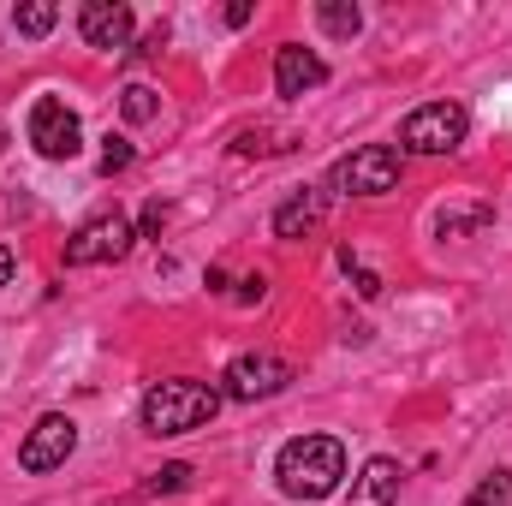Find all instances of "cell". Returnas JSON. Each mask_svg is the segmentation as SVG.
I'll return each mask as SVG.
<instances>
[{"mask_svg":"<svg viewBox=\"0 0 512 506\" xmlns=\"http://www.w3.org/2000/svg\"><path fill=\"white\" fill-rule=\"evenodd\" d=\"M137 245V227H131L120 209H102L90 215L72 239H66V268H96V262H120Z\"/></svg>","mask_w":512,"mask_h":506,"instance_id":"obj_3","label":"cell"},{"mask_svg":"<svg viewBox=\"0 0 512 506\" xmlns=\"http://www.w3.org/2000/svg\"><path fill=\"white\" fill-rule=\"evenodd\" d=\"M399 477H405V471H399L393 459H370V465L358 471L346 506H399Z\"/></svg>","mask_w":512,"mask_h":506,"instance_id":"obj_11","label":"cell"},{"mask_svg":"<svg viewBox=\"0 0 512 506\" xmlns=\"http://www.w3.org/2000/svg\"><path fill=\"white\" fill-rule=\"evenodd\" d=\"M465 131H471V114L459 108V102H423L405 131H399V143L411 149V155H453L459 143H465Z\"/></svg>","mask_w":512,"mask_h":506,"instance_id":"obj_4","label":"cell"},{"mask_svg":"<svg viewBox=\"0 0 512 506\" xmlns=\"http://www.w3.org/2000/svg\"><path fill=\"white\" fill-rule=\"evenodd\" d=\"M179 489H191V465H161V471L143 483V495H179Z\"/></svg>","mask_w":512,"mask_h":506,"instance_id":"obj_16","label":"cell"},{"mask_svg":"<svg viewBox=\"0 0 512 506\" xmlns=\"http://www.w3.org/2000/svg\"><path fill=\"white\" fill-rule=\"evenodd\" d=\"M221 411V387H209V381H155L149 393H143V429L149 435H191V429H203L209 417Z\"/></svg>","mask_w":512,"mask_h":506,"instance_id":"obj_2","label":"cell"},{"mask_svg":"<svg viewBox=\"0 0 512 506\" xmlns=\"http://www.w3.org/2000/svg\"><path fill=\"white\" fill-rule=\"evenodd\" d=\"M346 477V447L334 435H298L274 453V483L292 501H328Z\"/></svg>","mask_w":512,"mask_h":506,"instance_id":"obj_1","label":"cell"},{"mask_svg":"<svg viewBox=\"0 0 512 506\" xmlns=\"http://www.w3.org/2000/svg\"><path fill=\"white\" fill-rule=\"evenodd\" d=\"M72 447H78V423L60 417V411H48V417H36V429L24 435L18 465H24L30 477H42V471H60V465L72 459Z\"/></svg>","mask_w":512,"mask_h":506,"instance_id":"obj_8","label":"cell"},{"mask_svg":"<svg viewBox=\"0 0 512 506\" xmlns=\"http://www.w3.org/2000/svg\"><path fill=\"white\" fill-rule=\"evenodd\" d=\"M161 227H167V203H149L143 209V239H161Z\"/></svg>","mask_w":512,"mask_h":506,"instance_id":"obj_20","label":"cell"},{"mask_svg":"<svg viewBox=\"0 0 512 506\" xmlns=\"http://www.w3.org/2000/svg\"><path fill=\"white\" fill-rule=\"evenodd\" d=\"M465 506H512V471H489V477L465 495Z\"/></svg>","mask_w":512,"mask_h":506,"instance_id":"obj_15","label":"cell"},{"mask_svg":"<svg viewBox=\"0 0 512 506\" xmlns=\"http://www.w3.org/2000/svg\"><path fill=\"white\" fill-rule=\"evenodd\" d=\"M316 24H322L328 36H340V42H352V36L364 30V12H358L352 0H322V6H316Z\"/></svg>","mask_w":512,"mask_h":506,"instance_id":"obj_13","label":"cell"},{"mask_svg":"<svg viewBox=\"0 0 512 506\" xmlns=\"http://www.w3.org/2000/svg\"><path fill=\"white\" fill-rule=\"evenodd\" d=\"M376 292H382V280L370 268H358V298H376Z\"/></svg>","mask_w":512,"mask_h":506,"instance_id":"obj_22","label":"cell"},{"mask_svg":"<svg viewBox=\"0 0 512 506\" xmlns=\"http://www.w3.org/2000/svg\"><path fill=\"white\" fill-rule=\"evenodd\" d=\"M322 209H328L322 191H298V197H286V203L274 209V239H304V233L322 221Z\"/></svg>","mask_w":512,"mask_h":506,"instance_id":"obj_12","label":"cell"},{"mask_svg":"<svg viewBox=\"0 0 512 506\" xmlns=\"http://www.w3.org/2000/svg\"><path fill=\"white\" fill-rule=\"evenodd\" d=\"M131 161H137V149H131V137H108V149H102V161H96V167H102V173L114 179V173H126Z\"/></svg>","mask_w":512,"mask_h":506,"instance_id":"obj_17","label":"cell"},{"mask_svg":"<svg viewBox=\"0 0 512 506\" xmlns=\"http://www.w3.org/2000/svg\"><path fill=\"white\" fill-rule=\"evenodd\" d=\"M12 24H18V36H48V30L60 24V6H54V0H30V6L12 12Z\"/></svg>","mask_w":512,"mask_h":506,"instance_id":"obj_14","label":"cell"},{"mask_svg":"<svg viewBox=\"0 0 512 506\" xmlns=\"http://www.w3.org/2000/svg\"><path fill=\"white\" fill-rule=\"evenodd\" d=\"M227 24H233V30L251 24V0H233V6H227Z\"/></svg>","mask_w":512,"mask_h":506,"instance_id":"obj_21","label":"cell"},{"mask_svg":"<svg viewBox=\"0 0 512 506\" xmlns=\"http://www.w3.org/2000/svg\"><path fill=\"white\" fill-rule=\"evenodd\" d=\"M12 268H18V256H12V245H0V286L12 280Z\"/></svg>","mask_w":512,"mask_h":506,"instance_id":"obj_23","label":"cell"},{"mask_svg":"<svg viewBox=\"0 0 512 506\" xmlns=\"http://www.w3.org/2000/svg\"><path fill=\"white\" fill-rule=\"evenodd\" d=\"M126 120H131V126H143V120H155V90H143V84H131V90H126Z\"/></svg>","mask_w":512,"mask_h":506,"instance_id":"obj_18","label":"cell"},{"mask_svg":"<svg viewBox=\"0 0 512 506\" xmlns=\"http://www.w3.org/2000/svg\"><path fill=\"white\" fill-rule=\"evenodd\" d=\"M262 298H268V280L262 274H245L239 280V304H262Z\"/></svg>","mask_w":512,"mask_h":506,"instance_id":"obj_19","label":"cell"},{"mask_svg":"<svg viewBox=\"0 0 512 506\" xmlns=\"http://www.w3.org/2000/svg\"><path fill=\"white\" fill-rule=\"evenodd\" d=\"M322 84H328V66H322L310 48L286 42V48L274 54V90H280V96H310V90H322Z\"/></svg>","mask_w":512,"mask_h":506,"instance_id":"obj_10","label":"cell"},{"mask_svg":"<svg viewBox=\"0 0 512 506\" xmlns=\"http://www.w3.org/2000/svg\"><path fill=\"white\" fill-rule=\"evenodd\" d=\"M399 185V149L393 143H364L346 161H334V191L340 197H382Z\"/></svg>","mask_w":512,"mask_h":506,"instance_id":"obj_5","label":"cell"},{"mask_svg":"<svg viewBox=\"0 0 512 506\" xmlns=\"http://www.w3.org/2000/svg\"><path fill=\"white\" fill-rule=\"evenodd\" d=\"M131 30H137V18H131V6H120V0H90V6L78 12V36H84L90 48L120 54V48H131Z\"/></svg>","mask_w":512,"mask_h":506,"instance_id":"obj_9","label":"cell"},{"mask_svg":"<svg viewBox=\"0 0 512 506\" xmlns=\"http://www.w3.org/2000/svg\"><path fill=\"white\" fill-rule=\"evenodd\" d=\"M292 387V364L280 358V352H239L233 364H227V376H221V393L227 399H274V393H286Z\"/></svg>","mask_w":512,"mask_h":506,"instance_id":"obj_6","label":"cell"},{"mask_svg":"<svg viewBox=\"0 0 512 506\" xmlns=\"http://www.w3.org/2000/svg\"><path fill=\"white\" fill-rule=\"evenodd\" d=\"M30 143H36V155H48V161H72V155L84 149V126H78V114H72L60 96H42V102L30 108Z\"/></svg>","mask_w":512,"mask_h":506,"instance_id":"obj_7","label":"cell"},{"mask_svg":"<svg viewBox=\"0 0 512 506\" xmlns=\"http://www.w3.org/2000/svg\"><path fill=\"white\" fill-rule=\"evenodd\" d=\"M0 155H6V126H0Z\"/></svg>","mask_w":512,"mask_h":506,"instance_id":"obj_24","label":"cell"}]
</instances>
